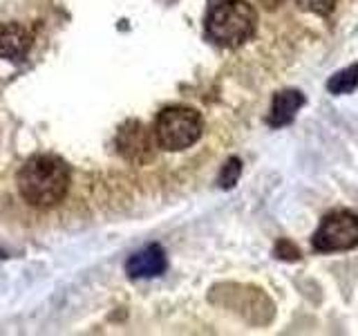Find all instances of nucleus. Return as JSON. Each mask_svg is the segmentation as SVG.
Returning a JSON list of instances; mask_svg holds the SVG:
<instances>
[{"mask_svg":"<svg viewBox=\"0 0 358 336\" xmlns=\"http://www.w3.org/2000/svg\"><path fill=\"white\" fill-rule=\"evenodd\" d=\"M275 253L282 258V260H298V258H300V251L291 242H287V240H280L275 244Z\"/></svg>","mask_w":358,"mask_h":336,"instance_id":"obj_12","label":"nucleus"},{"mask_svg":"<svg viewBox=\"0 0 358 336\" xmlns=\"http://www.w3.org/2000/svg\"><path fill=\"white\" fill-rule=\"evenodd\" d=\"M152 130L159 148L179 153L199 141L201 130H204V121H201L199 112L193 108L171 106L157 115Z\"/></svg>","mask_w":358,"mask_h":336,"instance_id":"obj_3","label":"nucleus"},{"mask_svg":"<svg viewBox=\"0 0 358 336\" xmlns=\"http://www.w3.org/2000/svg\"><path fill=\"white\" fill-rule=\"evenodd\" d=\"M115 146L126 162L143 166V164L152 162L155 148L159 144H157L155 130H150L139 119H130L119 128L117 137H115Z\"/></svg>","mask_w":358,"mask_h":336,"instance_id":"obj_5","label":"nucleus"},{"mask_svg":"<svg viewBox=\"0 0 358 336\" xmlns=\"http://www.w3.org/2000/svg\"><path fill=\"white\" fill-rule=\"evenodd\" d=\"M18 190L29 206L52 209L70 190V168L56 155L31 157L18 173Z\"/></svg>","mask_w":358,"mask_h":336,"instance_id":"obj_1","label":"nucleus"},{"mask_svg":"<svg viewBox=\"0 0 358 336\" xmlns=\"http://www.w3.org/2000/svg\"><path fill=\"white\" fill-rule=\"evenodd\" d=\"M166 269V253L159 244H150L145 249L132 253L126 262V272L130 278H155L164 274Z\"/></svg>","mask_w":358,"mask_h":336,"instance_id":"obj_6","label":"nucleus"},{"mask_svg":"<svg viewBox=\"0 0 358 336\" xmlns=\"http://www.w3.org/2000/svg\"><path fill=\"white\" fill-rule=\"evenodd\" d=\"M240 173H242V164L238 157H231V160L224 164L222 173H220V186L222 188H233L235 184H238L240 179Z\"/></svg>","mask_w":358,"mask_h":336,"instance_id":"obj_10","label":"nucleus"},{"mask_svg":"<svg viewBox=\"0 0 358 336\" xmlns=\"http://www.w3.org/2000/svg\"><path fill=\"white\" fill-rule=\"evenodd\" d=\"M257 27V14L246 0H217L206 14V36L222 48H240Z\"/></svg>","mask_w":358,"mask_h":336,"instance_id":"obj_2","label":"nucleus"},{"mask_svg":"<svg viewBox=\"0 0 358 336\" xmlns=\"http://www.w3.org/2000/svg\"><path fill=\"white\" fill-rule=\"evenodd\" d=\"M358 85V63L350 65L347 70H341V72H336L331 78H329V83H327V90L331 94H350L354 92Z\"/></svg>","mask_w":358,"mask_h":336,"instance_id":"obj_9","label":"nucleus"},{"mask_svg":"<svg viewBox=\"0 0 358 336\" xmlns=\"http://www.w3.org/2000/svg\"><path fill=\"white\" fill-rule=\"evenodd\" d=\"M313 246L322 253L347 251L358 246V216L352 211H334L324 216L313 233Z\"/></svg>","mask_w":358,"mask_h":336,"instance_id":"obj_4","label":"nucleus"},{"mask_svg":"<svg viewBox=\"0 0 358 336\" xmlns=\"http://www.w3.org/2000/svg\"><path fill=\"white\" fill-rule=\"evenodd\" d=\"M336 3H338V0H296V5L302 11H311V14H320V16L331 14Z\"/></svg>","mask_w":358,"mask_h":336,"instance_id":"obj_11","label":"nucleus"},{"mask_svg":"<svg viewBox=\"0 0 358 336\" xmlns=\"http://www.w3.org/2000/svg\"><path fill=\"white\" fill-rule=\"evenodd\" d=\"M31 48V34L18 25V22H9V25L0 27V59L18 63L29 54Z\"/></svg>","mask_w":358,"mask_h":336,"instance_id":"obj_7","label":"nucleus"},{"mask_svg":"<svg viewBox=\"0 0 358 336\" xmlns=\"http://www.w3.org/2000/svg\"><path fill=\"white\" fill-rule=\"evenodd\" d=\"M305 106V97H302L298 90H282L273 97L271 104V112H268V126L273 128H282L287 123H291L296 119L298 110Z\"/></svg>","mask_w":358,"mask_h":336,"instance_id":"obj_8","label":"nucleus"}]
</instances>
